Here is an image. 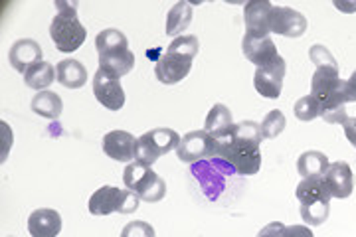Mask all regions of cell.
Masks as SVG:
<instances>
[{
	"label": "cell",
	"instance_id": "18",
	"mask_svg": "<svg viewBox=\"0 0 356 237\" xmlns=\"http://www.w3.org/2000/svg\"><path fill=\"white\" fill-rule=\"evenodd\" d=\"M56 79L64 88L79 89L88 83V70L79 60L67 58V60L58 62V65H56Z\"/></svg>",
	"mask_w": 356,
	"mask_h": 237
},
{
	"label": "cell",
	"instance_id": "23",
	"mask_svg": "<svg viewBox=\"0 0 356 237\" xmlns=\"http://www.w3.org/2000/svg\"><path fill=\"white\" fill-rule=\"evenodd\" d=\"M32 111L44 117V119H60V115L64 111V103L62 97L54 91H38L32 99Z\"/></svg>",
	"mask_w": 356,
	"mask_h": 237
},
{
	"label": "cell",
	"instance_id": "30",
	"mask_svg": "<svg viewBox=\"0 0 356 237\" xmlns=\"http://www.w3.org/2000/svg\"><path fill=\"white\" fill-rule=\"evenodd\" d=\"M166 50L180 51V54H186V56H191V58H196V56H198V50H200V42H198V38L196 36H180L175 38Z\"/></svg>",
	"mask_w": 356,
	"mask_h": 237
},
{
	"label": "cell",
	"instance_id": "9",
	"mask_svg": "<svg viewBox=\"0 0 356 237\" xmlns=\"http://www.w3.org/2000/svg\"><path fill=\"white\" fill-rule=\"evenodd\" d=\"M285 72H287V63L281 56L266 67H257L254 74L255 91L266 99H280L281 91H283Z\"/></svg>",
	"mask_w": 356,
	"mask_h": 237
},
{
	"label": "cell",
	"instance_id": "13",
	"mask_svg": "<svg viewBox=\"0 0 356 237\" xmlns=\"http://www.w3.org/2000/svg\"><path fill=\"white\" fill-rule=\"evenodd\" d=\"M42 56H44V50L36 40L22 38V40H16L13 44V48L8 51V62L18 74L24 75L32 65L44 62Z\"/></svg>",
	"mask_w": 356,
	"mask_h": 237
},
{
	"label": "cell",
	"instance_id": "15",
	"mask_svg": "<svg viewBox=\"0 0 356 237\" xmlns=\"http://www.w3.org/2000/svg\"><path fill=\"white\" fill-rule=\"evenodd\" d=\"M242 51L243 56H245L252 63H255L257 67H266V65L273 63L280 58L277 48H275L271 36L255 38L250 36V34H245L242 40Z\"/></svg>",
	"mask_w": 356,
	"mask_h": 237
},
{
	"label": "cell",
	"instance_id": "5",
	"mask_svg": "<svg viewBox=\"0 0 356 237\" xmlns=\"http://www.w3.org/2000/svg\"><path fill=\"white\" fill-rule=\"evenodd\" d=\"M140 198L131 190H119L115 186H102L91 194L88 202L89 213L109 215V213H133L139 210Z\"/></svg>",
	"mask_w": 356,
	"mask_h": 237
},
{
	"label": "cell",
	"instance_id": "24",
	"mask_svg": "<svg viewBox=\"0 0 356 237\" xmlns=\"http://www.w3.org/2000/svg\"><path fill=\"white\" fill-rule=\"evenodd\" d=\"M192 22V6L188 2H177L166 16V34L180 38Z\"/></svg>",
	"mask_w": 356,
	"mask_h": 237
},
{
	"label": "cell",
	"instance_id": "28",
	"mask_svg": "<svg viewBox=\"0 0 356 237\" xmlns=\"http://www.w3.org/2000/svg\"><path fill=\"white\" fill-rule=\"evenodd\" d=\"M287 121H285V115L277 109L269 111L266 115V119L261 121V135L264 138H275L280 137L281 133L285 131Z\"/></svg>",
	"mask_w": 356,
	"mask_h": 237
},
{
	"label": "cell",
	"instance_id": "32",
	"mask_svg": "<svg viewBox=\"0 0 356 237\" xmlns=\"http://www.w3.org/2000/svg\"><path fill=\"white\" fill-rule=\"evenodd\" d=\"M121 237H154V227L147 222H129L121 229Z\"/></svg>",
	"mask_w": 356,
	"mask_h": 237
},
{
	"label": "cell",
	"instance_id": "12",
	"mask_svg": "<svg viewBox=\"0 0 356 237\" xmlns=\"http://www.w3.org/2000/svg\"><path fill=\"white\" fill-rule=\"evenodd\" d=\"M307 18L289 6H275L271 16V34L285 38H301L307 32Z\"/></svg>",
	"mask_w": 356,
	"mask_h": 237
},
{
	"label": "cell",
	"instance_id": "36",
	"mask_svg": "<svg viewBox=\"0 0 356 237\" xmlns=\"http://www.w3.org/2000/svg\"><path fill=\"white\" fill-rule=\"evenodd\" d=\"M344 129V135L348 138V142L353 145L356 149V117H348L346 121L343 123Z\"/></svg>",
	"mask_w": 356,
	"mask_h": 237
},
{
	"label": "cell",
	"instance_id": "27",
	"mask_svg": "<svg viewBox=\"0 0 356 237\" xmlns=\"http://www.w3.org/2000/svg\"><path fill=\"white\" fill-rule=\"evenodd\" d=\"M331 213V202H313V204H301V218L307 225H321L329 220Z\"/></svg>",
	"mask_w": 356,
	"mask_h": 237
},
{
	"label": "cell",
	"instance_id": "35",
	"mask_svg": "<svg viewBox=\"0 0 356 237\" xmlns=\"http://www.w3.org/2000/svg\"><path fill=\"white\" fill-rule=\"evenodd\" d=\"M344 101L346 103H355L356 101V72H353V75L344 81Z\"/></svg>",
	"mask_w": 356,
	"mask_h": 237
},
{
	"label": "cell",
	"instance_id": "25",
	"mask_svg": "<svg viewBox=\"0 0 356 237\" xmlns=\"http://www.w3.org/2000/svg\"><path fill=\"white\" fill-rule=\"evenodd\" d=\"M56 81V67L48 62H38L24 74V83L36 91H48Z\"/></svg>",
	"mask_w": 356,
	"mask_h": 237
},
{
	"label": "cell",
	"instance_id": "7",
	"mask_svg": "<svg viewBox=\"0 0 356 237\" xmlns=\"http://www.w3.org/2000/svg\"><path fill=\"white\" fill-rule=\"evenodd\" d=\"M216 138L206 131H192L180 138L177 147V156L180 163L194 164L204 158H214L216 152Z\"/></svg>",
	"mask_w": 356,
	"mask_h": 237
},
{
	"label": "cell",
	"instance_id": "34",
	"mask_svg": "<svg viewBox=\"0 0 356 237\" xmlns=\"http://www.w3.org/2000/svg\"><path fill=\"white\" fill-rule=\"evenodd\" d=\"M283 237H315L309 225H285Z\"/></svg>",
	"mask_w": 356,
	"mask_h": 237
},
{
	"label": "cell",
	"instance_id": "16",
	"mask_svg": "<svg viewBox=\"0 0 356 237\" xmlns=\"http://www.w3.org/2000/svg\"><path fill=\"white\" fill-rule=\"evenodd\" d=\"M325 182L331 192L332 198L344 200L353 194L355 190V178H353V170L348 163L339 161V163H331L329 170L325 172Z\"/></svg>",
	"mask_w": 356,
	"mask_h": 237
},
{
	"label": "cell",
	"instance_id": "6",
	"mask_svg": "<svg viewBox=\"0 0 356 237\" xmlns=\"http://www.w3.org/2000/svg\"><path fill=\"white\" fill-rule=\"evenodd\" d=\"M180 142V135L175 129H153L145 135L137 138V152H135V161L153 166L163 154H168L170 150H177Z\"/></svg>",
	"mask_w": 356,
	"mask_h": 237
},
{
	"label": "cell",
	"instance_id": "1",
	"mask_svg": "<svg viewBox=\"0 0 356 237\" xmlns=\"http://www.w3.org/2000/svg\"><path fill=\"white\" fill-rule=\"evenodd\" d=\"M261 125L254 121H242L234 125L228 138L218 140L214 158L229 164V168L240 176H254L261 168Z\"/></svg>",
	"mask_w": 356,
	"mask_h": 237
},
{
	"label": "cell",
	"instance_id": "20",
	"mask_svg": "<svg viewBox=\"0 0 356 237\" xmlns=\"http://www.w3.org/2000/svg\"><path fill=\"white\" fill-rule=\"evenodd\" d=\"M295 196L301 204H313V202H331V192L327 188L325 176H313L303 178L301 184L295 190Z\"/></svg>",
	"mask_w": 356,
	"mask_h": 237
},
{
	"label": "cell",
	"instance_id": "22",
	"mask_svg": "<svg viewBox=\"0 0 356 237\" xmlns=\"http://www.w3.org/2000/svg\"><path fill=\"white\" fill-rule=\"evenodd\" d=\"M329 156L321 150H305L299 161H297V170L303 178H313V176H325L329 170Z\"/></svg>",
	"mask_w": 356,
	"mask_h": 237
},
{
	"label": "cell",
	"instance_id": "33",
	"mask_svg": "<svg viewBox=\"0 0 356 237\" xmlns=\"http://www.w3.org/2000/svg\"><path fill=\"white\" fill-rule=\"evenodd\" d=\"M283 231H285V225L281 222H271V224H267L266 227L259 229L257 237H283Z\"/></svg>",
	"mask_w": 356,
	"mask_h": 237
},
{
	"label": "cell",
	"instance_id": "26",
	"mask_svg": "<svg viewBox=\"0 0 356 237\" xmlns=\"http://www.w3.org/2000/svg\"><path fill=\"white\" fill-rule=\"evenodd\" d=\"M95 48H97L99 56L102 54H111V51L129 50V40L121 30H117V28H105L95 38Z\"/></svg>",
	"mask_w": 356,
	"mask_h": 237
},
{
	"label": "cell",
	"instance_id": "19",
	"mask_svg": "<svg viewBox=\"0 0 356 237\" xmlns=\"http://www.w3.org/2000/svg\"><path fill=\"white\" fill-rule=\"evenodd\" d=\"M204 131L208 135L216 138V140H224L232 135L234 131V121H232V111H229L226 105L222 103H216L208 117H206V123H204Z\"/></svg>",
	"mask_w": 356,
	"mask_h": 237
},
{
	"label": "cell",
	"instance_id": "21",
	"mask_svg": "<svg viewBox=\"0 0 356 237\" xmlns=\"http://www.w3.org/2000/svg\"><path fill=\"white\" fill-rule=\"evenodd\" d=\"M133 67H135V54L131 50L111 51V54L99 56V70L117 77L127 75Z\"/></svg>",
	"mask_w": 356,
	"mask_h": 237
},
{
	"label": "cell",
	"instance_id": "31",
	"mask_svg": "<svg viewBox=\"0 0 356 237\" xmlns=\"http://www.w3.org/2000/svg\"><path fill=\"white\" fill-rule=\"evenodd\" d=\"M309 58H311V62L315 63L317 67H339L331 51L327 50L325 46H321V44H315L309 50Z\"/></svg>",
	"mask_w": 356,
	"mask_h": 237
},
{
	"label": "cell",
	"instance_id": "29",
	"mask_svg": "<svg viewBox=\"0 0 356 237\" xmlns=\"http://www.w3.org/2000/svg\"><path fill=\"white\" fill-rule=\"evenodd\" d=\"M293 111H295V117L299 121L309 123V121L321 117V105H318V101L313 95H305V97H301V99L295 103V109Z\"/></svg>",
	"mask_w": 356,
	"mask_h": 237
},
{
	"label": "cell",
	"instance_id": "17",
	"mask_svg": "<svg viewBox=\"0 0 356 237\" xmlns=\"http://www.w3.org/2000/svg\"><path fill=\"white\" fill-rule=\"evenodd\" d=\"M28 231L32 237H58L62 231V215L50 208H40L30 213Z\"/></svg>",
	"mask_w": 356,
	"mask_h": 237
},
{
	"label": "cell",
	"instance_id": "10",
	"mask_svg": "<svg viewBox=\"0 0 356 237\" xmlns=\"http://www.w3.org/2000/svg\"><path fill=\"white\" fill-rule=\"evenodd\" d=\"M192 62L194 58L180 54V51H168L156 62L154 65V75L161 83L165 85H175L178 81H182L186 75L191 74Z\"/></svg>",
	"mask_w": 356,
	"mask_h": 237
},
{
	"label": "cell",
	"instance_id": "2",
	"mask_svg": "<svg viewBox=\"0 0 356 237\" xmlns=\"http://www.w3.org/2000/svg\"><path fill=\"white\" fill-rule=\"evenodd\" d=\"M343 88L344 81L339 75V67H317L311 79V95L321 105V117L331 125L343 126L348 119Z\"/></svg>",
	"mask_w": 356,
	"mask_h": 237
},
{
	"label": "cell",
	"instance_id": "37",
	"mask_svg": "<svg viewBox=\"0 0 356 237\" xmlns=\"http://www.w3.org/2000/svg\"><path fill=\"white\" fill-rule=\"evenodd\" d=\"M334 6H337L339 10H346V13H353V10H356V4H344V2H334Z\"/></svg>",
	"mask_w": 356,
	"mask_h": 237
},
{
	"label": "cell",
	"instance_id": "3",
	"mask_svg": "<svg viewBox=\"0 0 356 237\" xmlns=\"http://www.w3.org/2000/svg\"><path fill=\"white\" fill-rule=\"evenodd\" d=\"M56 8H58V14L54 16L50 24L51 42L56 44V50L62 54L77 51L88 38V30L79 22L76 14L77 4L76 2L74 4L72 2H56Z\"/></svg>",
	"mask_w": 356,
	"mask_h": 237
},
{
	"label": "cell",
	"instance_id": "8",
	"mask_svg": "<svg viewBox=\"0 0 356 237\" xmlns=\"http://www.w3.org/2000/svg\"><path fill=\"white\" fill-rule=\"evenodd\" d=\"M93 95L109 111H119L125 105V91L121 85V77L97 70L93 75Z\"/></svg>",
	"mask_w": 356,
	"mask_h": 237
},
{
	"label": "cell",
	"instance_id": "4",
	"mask_svg": "<svg viewBox=\"0 0 356 237\" xmlns=\"http://www.w3.org/2000/svg\"><path fill=\"white\" fill-rule=\"evenodd\" d=\"M123 182L131 192H135L143 202H161L166 196V184L151 166L139 163H129L123 172Z\"/></svg>",
	"mask_w": 356,
	"mask_h": 237
},
{
	"label": "cell",
	"instance_id": "14",
	"mask_svg": "<svg viewBox=\"0 0 356 237\" xmlns=\"http://www.w3.org/2000/svg\"><path fill=\"white\" fill-rule=\"evenodd\" d=\"M103 152L117 163H131L137 152V138L127 131H111L103 137Z\"/></svg>",
	"mask_w": 356,
	"mask_h": 237
},
{
	"label": "cell",
	"instance_id": "11",
	"mask_svg": "<svg viewBox=\"0 0 356 237\" xmlns=\"http://www.w3.org/2000/svg\"><path fill=\"white\" fill-rule=\"evenodd\" d=\"M273 4L269 0H250L243 6V22H245V34L255 38H266L271 34V16H273Z\"/></svg>",
	"mask_w": 356,
	"mask_h": 237
}]
</instances>
